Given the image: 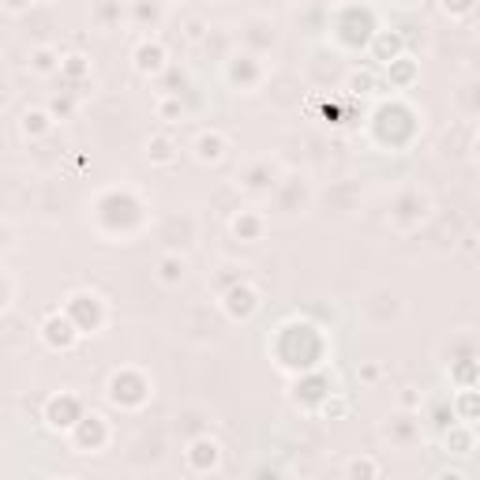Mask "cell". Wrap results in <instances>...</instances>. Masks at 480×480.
Instances as JSON below:
<instances>
[{
  "label": "cell",
  "mask_w": 480,
  "mask_h": 480,
  "mask_svg": "<svg viewBox=\"0 0 480 480\" xmlns=\"http://www.w3.org/2000/svg\"><path fill=\"white\" fill-rule=\"evenodd\" d=\"M184 270H188V263L180 259V255H166V259L158 263V281L161 286H180V281H184Z\"/></svg>",
  "instance_id": "6da1fadb"
},
{
  "label": "cell",
  "mask_w": 480,
  "mask_h": 480,
  "mask_svg": "<svg viewBox=\"0 0 480 480\" xmlns=\"http://www.w3.org/2000/svg\"><path fill=\"white\" fill-rule=\"evenodd\" d=\"M169 150H173V143H169L166 135H158V139L147 143V158L154 161V166H169V161L177 158V154H169Z\"/></svg>",
  "instance_id": "7a4b0ae2"
},
{
  "label": "cell",
  "mask_w": 480,
  "mask_h": 480,
  "mask_svg": "<svg viewBox=\"0 0 480 480\" xmlns=\"http://www.w3.org/2000/svg\"><path fill=\"white\" fill-rule=\"evenodd\" d=\"M53 57H57L53 49H38V53L30 57V60H34L30 68H34V72H38V75H49V72H57L60 64H53Z\"/></svg>",
  "instance_id": "3957f363"
}]
</instances>
